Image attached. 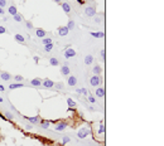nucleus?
<instances>
[{
  "mask_svg": "<svg viewBox=\"0 0 164 146\" xmlns=\"http://www.w3.org/2000/svg\"><path fill=\"white\" fill-rule=\"evenodd\" d=\"M26 120H28L29 122H32V123H38L39 121H41V118H39L38 116H35V117H26Z\"/></svg>",
  "mask_w": 164,
  "mask_h": 146,
  "instance_id": "ddd939ff",
  "label": "nucleus"
},
{
  "mask_svg": "<svg viewBox=\"0 0 164 146\" xmlns=\"http://www.w3.org/2000/svg\"><path fill=\"white\" fill-rule=\"evenodd\" d=\"M9 13L14 16L15 14H18V10H16V8L14 6V5H11V6H9Z\"/></svg>",
  "mask_w": 164,
  "mask_h": 146,
  "instance_id": "a211bd4d",
  "label": "nucleus"
},
{
  "mask_svg": "<svg viewBox=\"0 0 164 146\" xmlns=\"http://www.w3.org/2000/svg\"><path fill=\"white\" fill-rule=\"evenodd\" d=\"M68 86H71V87H73V86H76V83H77V78L74 77V76H71V77H68Z\"/></svg>",
  "mask_w": 164,
  "mask_h": 146,
  "instance_id": "0eeeda50",
  "label": "nucleus"
},
{
  "mask_svg": "<svg viewBox=\"0 0 164 146\" xmlns=\"http://www.w3.org/2000/svg\"><path fill=\"white\" fill-rule=\"evenodd\" d=\"M61 73H62V74H64V76H68V73H69V68H68V65H63V67L61 68Z\"/></svg>",
  "mask_w": 164,
  "mask_h": 146,
  "instance_id": "4468645a",
  "label": "nucleus"
},
{
  "mask_svg": "<svg viewBox=\"0 0 164 146\" xmlns=\"http://www.w3.org/2000/svg\"><path fill=\"white\" fill-rule=\"evenodd\" d=\"M0 91H4V87H3L1 85H0Z\"/></svg>",
  "mask_w": 164,
  "mask_h": 146,
  "instance_id": "37998d69",
  "label": "nucleus"
},
{
  "mask_svg": "<svg viewBox=\"0 0 164 146\" xmlns=\"http://www.w3.org/2000/svg\"><path fill=\"white\" fill-rule=\"evenodd\" d=\"M92 62H94V57H92L91 54H88V55H86L85 57V64H87V65H90Z\"/></svg>",
  "mask_w": 164,
  "mask_h": 146,
  "instance_id": "9d476101",
  "label": "nucleus"
},
{
  "mask_svg": "<svg viewBox=\"0 0 164 146\" xmlns=\"http://www.w3.org/2000/svg\"><path fill=\"white\" fill-rule=\"evenodd\" d=\"M41 126L43 127V129H48V127H49V122H48V121H42L41 122Z\"/></svg>",
  "mask_w": 164,
  "mask_h": 146,
  "instance_id": "393cba45",
  "label": "nucleus"
},
{
  "mask_svg": "<svg viewBox=\"0 0 164 146\" xmlns=\"http://www.w3.org/2000/svg\"><path fill=\"white\" fill-rule=\"evenodd\" d=\"M101 70H102V69H101L100 65H96V67H94V69H92V72L95 73V76H99V74L101 73Z\"/></svg>",
  "mask_w": 164,
  "mask_h": 146,
  "instance_id": "6ab92c4d",
  "label": "nucleus"
},
{
  "mask_svg": "<svg viewBox=\"0 0 164 146\" xmlns=\"http://www.w3.org/2000/svg\"><path fill=\"white\" fill-rule=\"evenodd\" d=\"M30 83H32V86H34V87H39L42 85V81L39 78H34V79H32V82Z\"/></svg>",
  "mask_w": 164,
  "mask_h": 146,
  "instance_id": "9b49d317",
  "label": "nucleus"
},
{
  "mask_svg": "<svg viewBox=\"0 0 164 146\" xmlns=\"http://www.w3.org/2000/svg\"><path fill=\"white\" fill-rule=\"evenodd\" d=\"M53 49V43H49V44H46L44 45V50L46 52H51Z\"/></svg>",
  "mask_w": 164,
  "mask_h": 146,
  "instance_id": "412c9836",
  "label": "nucleus"
},
{
  "mask_svg": "<svg viewBox=\"0 0 164 146\" xmlns=\"http://www.w3.org/2000/svg\"><path fill=\"white\" fill-rule=\"evenodd\" d=\"M104 132H105V125L104 123H101L100 125V134H104Z\"/></svg>",
  "mask_w": 164,
  "mask_h": 146,
  "instance_id": "c85d7f7f",
  "label": "nucleus"
},
{
  "mask_svg": "<svg viewBox=\"0 0 164 146\" xmlns=\"http://www.w3.org/2000/svg\"><path fill=\"white\" fill-rule=\"evenodd\" d=\"M62 9H63V11L64 13H71V5L68 3H62Z\"/></svg>",
  "mask_w": 164,
  "mask_h": 146,
  "instance_id": "6e6552de",
  "label": "nucleus"
},
{
  "mask_svg": "<svg viewBox=\"0 0 164 146\" xmlns=\"http://www.w3.org/2000/svg\"><path fill=\"white\" fill-rule=\"evenodd\" d=\"M68 32H69V30L67 29V26H59V28H58V34L61 35V37H64V35H67Z\"/></svg>",
  "mask_w": 164,
  "mask_h": 146,
  "instance_id": "423d86ee",
  "label": "nucleus"
},
{
  "mask_svg": "<svg viewBox=\"0 0 164 146\" xmlns=\"http://www.w3.org/2000/svg\"><path fill=\"white\" fill-rule=\"evenodd\" d=\"M85 14H86L88 18L95 16V14H96V8H95V6H87V8H85Z\"/></svg>",
  "mask_w": 164,
  "mask_h": 146,
  "instance_id": "f257e3e1",
  "label": "nucleus"
},
{
  "mask_svg": "<svg viewBox=\"0 0 164 146\" xmlns=\"http://www.w3.org/2000/svg\"><path fill=\"white\" fill-rule=\"evenodd\" d=\"M6 5V0H0V8H4Z\"/></svg>",
  "mask_w": 164,
  "mask_h": 146,
  "instance_id": "c756f323",
  "label": "nucleus"
},
{
  "mask_svg": "<svg viewBox=\"0 0 164 146\" xmlns=\"http://www.w3.org/2000/svg\"><path fill=\"white\" fill-rule=\"evenodd\" d=\"M42 85H43V87H46V88H52V87H54V82L47 78V79H44V81L42 82Z\"/></svg>",
  "mask_w": 164,
  "mask_h": 146,
  "instance_id": "39448f33",
  "label": "nucleus"
},
{
  "mask_svg": "<svg viewBox=\"0 0 164 146\" xmlns=\"http://www.w3.org/2000/svg\"><path fill=\"white\" fill-rule=\"evenodd\" d=\"M35 34H37V37H39V38H44V37H46V32H44L43 29H37Z\"/></svg>",
  "mask_w": 164,
  "mask_h": 146,
  "instance_id": "dca6fc26",
  "label": "nucleus"
},
{
  "mask_svg": "<svg viewBox=\"0 0 164 146\" xmlns=\"http://www.w3.org/2000/svg\"><path fill=\"white\" fill-rule=\"evenodd\" d=\"M69 142V137H67V136H66V137L63 139V144H68Z\"/></svg>",
  "mask_w": 164,
  "mask_h": 146,
  "instance_id": "c9c22d12",
  "label": "nucleus"
},
{
  "mask_svg": "<svg viewBox=\"0 0 164 146\" xmlns=\"http://www.w3.org/2000/svg\"><path fill=\"white\" fill-rule=\"evenodd\" d=\"M95 93H96L97 97H104L105 96V90H104V88H97Z\"/></svg>",
  "mask_w": 164,
  "mask_h": 146,
  "instance_id": "f8f14e48",
  "label": "nucleus"
},
{
  "mask_svg": "<svg viewBox=\"0 0 164 146\" xmlns=\"http://www.w3.org/2000/svg\"><path fill=\"white\" fill-rule=\"evenodd\" d=\"M0 14H4V10H3V8H0Z\"/></svg>",
  "mask_w": 164,
  "mask_h": 146,
  "instance_id": "a19ab883",
  "label": "nucleus"
},
{
  "mask_svg": "<svg viewBox=\"0 0 164 146\" xmlns=\"http://www.w3.org/2000/svg\"><path fill=\"white\" fill-rule=\"evenodd\" d=\"M15 39L18 42H20V43H24V37L23 35H20V34H15Z\"/></svg>",
  "mask_w": 164,
  "mask_h": 146,
  "instance_id": "4be33fe9",
  "label": "nucleus"
},
{
  "mask_svg": "<svg viewBox=\"0 0 164 146\" xmlns=\"http://www.w3.org/2000/svg\"><path fill=\"white\" fill-rule=\"evenodd\" d=\"M90 83H91V86H95V87H97L101 83V78L99 77V76H94V77H91V79H90Z\"/></svg>",
  "mask_w": 164,
  "mask_h": 146,
  "instance_id": "f03ea898",
  "label": "nucleus"
},
{
  "mask_svg": "<svg viewBox=\"0 0 164 146\" xmlns=\"http://www.w3.org/2000/svg\"><path fill=\"white\" fill-rule=\"evenodd\" d=\"M81 93H83L85 96H87V95H88V93H87V90H86V88H82V90H81Z\"/></svg>",
  "mask_w": 164,
  "mask_h": 146,
  "instance_id": "72a5a7b5",
  "label": "nucleus"
},
{
  "mask_svg": "<svg viewBox=\"0 0 164 146\" xmlns=\"http://www.w3.org/2000/svg\"><path fill=\"white\" fill-rule=\"evenodd\" d=\"M76 55V52H74V49H72V48H68V49L64 50V57L66 58H72V57Z\"/></svg>",
  "mask_w": 164,
  "mask_h": 146,
  "instance_id": "7ed1b4c3",
  "label": "nucleus"
},
{
  "mask_svg": "<svg viewBox=\"0 0 164 146\" xmlns=\"http://www.w3.org/2000/svg\"><path fill=\"white\" fill-rule=\"evenodd\" d=\"M76 93L79 95V93H81V90H78V88H77V90H76Z\"/></svg>",
  "mask_w": 164,
  "mask_h": 146,
  "instance_id": "ea45409f",
  "label": "nucleus"
},
{
  "mask_svg": "<svg viewBox=\"0 0 164 146\" xmlns=\"http://www.w3.org/2000/svg\"><path fill=\"white\" fill-rule=\"evenodd\" d=\"M56 87H57V90H63V85H62V83H58V85H56Z\"/></svg>",
  "mask_w": 164,
  "mask_h": 146,
  "instance_id": "7c9ffc66",
  "label": "nucleus"
},
{
  "mask_svg": "<svg viewBox=\"0 0 164 146\" xmlns=\"http://www.w3.org/2000/svg\"><path fill=\"white\" fill-rule=\"evenodd\" d=\"M13 18H14V20L18 21V23H20V21H21V15H19V14H15Z\"/></svg>",
  "mask_w": 164,
  "mask_h": 146,
  "instance_id": "bb28decb",
  "label": "nucleus"
},
{
  "mask_svg": "<svg viewBox=\"0 0 164 146\" xmlns=\"http://www.w3.org/2000/svg\"><path fill=\"white\" fill-rule=\"evenodd\" d=\"M49 62H51V64H52V65H58V63H59L57 58H51Z\"/></svg>",
  "mask_w": 164,
  "mask_h": 146,
  "instance_id": "b1692460",
  "label": "nucleus"
},
{
  "mask_svg": "<svg viewBox=\"0 0 164 146\" xmlns=\"http://www.w3.org/2000/svg\"><path fill=\"white\" fill-rule=\"evenodd\" d=\"M21 79H23V77H21V76H15V81H18V82H20Z\"/></svg>",
  "mask_w": 164,
  "mask_h": 146,
  "instance_id": "e433bc0d",
  "label": "nucleus"
},
{
  "mask_svg": "<svg viewBox=\"0 0 164 146\" xmlns=\"http://www.w3.org/2000/svg\"><path fill=\"white\" fill-rule=\"evenodd\" d=\"M92 37H95V38H104L105 37V33L102 32H94V33H91Z\"/></svg>",
  "mask_w": 164,
  "mask_h": 146,
  "instance_id": "2eb2a0df",
  "label": "nucleus"
},
{
  "mask_svg": "<svg viewBox=\"0 0 164 146\" xmlns=\"http://www.w3.org/2000/svg\"><path fill=\"white\" fill-rule=\"evenodd\" d=\"M88 101L94 103V102H95V98H94V97H92V96H88Z\"/></svg>",
  "mask_w": 164,
  "mask_h": 146,
  "instance_id": "4c0bfd02",
  "label": "nucleus"
},
{
  "mask_svg": "<svg viewBox=\"0 0 164 146\" xmlns=\"http://www.w3.org/2000/svg\"><path fill=\"white\" fill-rule=\"evenodd\" d=\"M0 77H1V79H4V81H9V79L11 78V76L6 72H3L1 74H0Z\"/></svg>",
  "mask_w": 164,
  "mask_h": 146,
  "instance_id": "f3484780",
  "label": "nucleus"
},
{
  "mask_svg": "<svg viewBox=\"0 0 164 146\" xmlns=\"http://www.w3.org/2000/svg\"><path fill=\"white\" fill-rule=\"evenodd\" d=\"M42 43L44 44V45H46V44H49V43H52V39L51 38H43Z\"/></svg>",
  "mask_w": 164,
  "mask_h": 146,
  "instance_id": "a878e982",
  "label": "nucleus"
},
{
  "mask_svg": "<svg viewBox=\"0 0 164 146\" xmlns=\"http://www.w3.org/2000/svg\"><path fill=\"white\" fill-rule=\"evenodd\" d=\"M66 127H67V123H66V122H59L58 125L56 126V130L57 131H63Z\"/></svg>",
  "mask_w": 164,
  "mask_h": 146,
  "instance_id": "1a4fd4ad",
  "label": "nucleus"
},
{
  "mask_svg": "<svg viewBox=\"0 0 164 146\" xmlns=\"http://www.w3.org/2000/svg\"><path fill=\"white\" fill-rule=\"evenodd\" d=\"M5 113H6V117L9 118V120H11V118H13V115H11L10 112H5Z\"/></svg>",
  "mask_w": 164,
  "mask_h": 146,
  "instance_id": "f704fd0d",
  "label": "nucleus"
},
{
  "mask_svg": "<svg viewBox=\"0 0 164 146\" xmlns=\"http://www.w3.org/2000/svg\"><path fill=\"white\" fill-rule=\"evenodd\" d=\"M20 87H23V83H14V85H10V86H9L10 90H15V88H20Z\"/></svg>",
  "mask_w": 164,
  "mask_h": 146,
  "instance_id": "aec40b11",
  "label": "nucleus"
},
{
  "mask_svg": "<svg viewBox=\"0 0 164 146\" xmlns=\"http://www.w3.org/2000/svg\"><path fill=\"white\" fill-rule=\"evenodd\" d=\"M26 28H28V29H32V28H33V24L30 23V21H26Z\"/></svg>",
  "mask_w": 164,
  "mask_h": 146,
  "instance_id": "2f4dec72",
  "label": "nucleus"
},
{
  "mask_svg": "<svg viewBox=\"0 0 164 146\" xmlns=\"http://www.w3.org/2000/svg\"><path fill=\"white\" fill-rule=\"evenodd\" d=\"M4 33H5V28L0 25V34H4Z\"/></svg>",
  "mask_w": 164,
  "mask_h": 146,
  "instance_id": "473e14b6",
  "label": "nucleus"
},
{
  "mask_svg": "<svg viewBox=\"0 0 164 146\" xmlns=\"http://www.w3.org/2000/svg\"><path fill=\"white\" fill-rule=\"evenodd\" d=\"M105 55H106V53H105V49H102V50H101V57H102V58H105Z\"/></svg>",
  "mask_w": 164,
  "mask_h": 146,
  "instance_id": "58836bf2",
  "label": "nucleus"
},
{
  "mask_svg": "<svg viewBox=\"0 0 164 146\" xmlns=\"http://www.w3.org/2000/svg\"><path fill=\"white\" fill-rule=\"evenodd\" d=\"M73 28H74V21L69 20V21H68V24H67V29L71 30V29H73Z\"/></svg>",
  "mask_w": 164,
  "mask_h": 146,
  "instance_id": "5701e85b",
  "label": "nucleus"
},
{
  "mask_svg": "<svg viewBox=\"0 0 164 146\" xmlns=\"http://www.w3.org/2000/svg\"><path fill=\"white\" fill-rule=\"evenodd\" d=\"M87 135H88V129H86V127L81 129V130L78 131V134H77V136H78L79 139H85Z\"/></svg>",
  "mask_w": 164,
  "mask_h": 146,
  "instance_id": "20e7f679",
  "label": "nucleus"
},
{
  "mask_svg": "<svg viewBox=\"0 0 164 146\" xmlns=\"http://www.w3.org/2000/svg\"><path fill=\"white\" fill-rule=\"evenodd\" d=\"M67 103H68V106H71V107H73V106L76 105V103H74V101H73L72 98H68V100H67Z\"/></svg>",
  "mask_w": 164,
  "mask_h": 146,
  "instance_id": "cd10ccee",
  "label": "nucleus"
},
{
  "mask_svg": "<svg viewBox=\"0 0 164 146\" xmlns=\"http://www.w3.org/2000/svg\"><path fill=\"white\" fill-rule=\"evenodd\" d=\"M53 1H54V3H58V4H59V3H61V0H53Z\"/></svg>",
  "mask_w": 164,
  "mask_h": 146,
  "instance_id": "79ce46f5",
  "label": "nucleus"
}]
</instances>
